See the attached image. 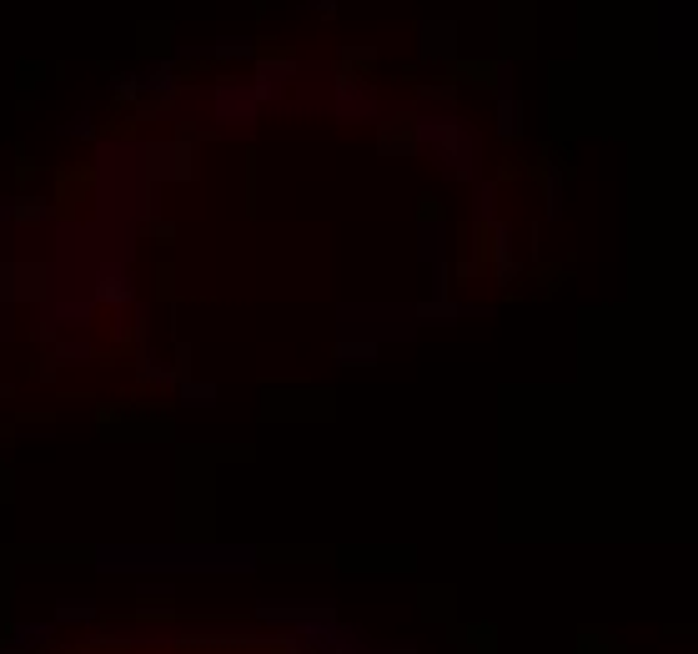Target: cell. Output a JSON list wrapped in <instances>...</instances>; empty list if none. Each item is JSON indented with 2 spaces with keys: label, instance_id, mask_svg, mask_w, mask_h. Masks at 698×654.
Returning <instances> with one entry per match:
<instances>
[{
  "label": "cell",
  "instance_id": "cell-2",
  "mask_svg": "<svg viewBox=\"0 0 698 654\" xmlns=\"http://www.w3.org/2000/svg\"><path fill=\"white\" fill-rule=\"evenodd\" d=\"M417 40H423L427 61H453L457 56V26L453 21H423V26H417Z\"/></svg>",
  "mask_w": 698,
  "mask_h": 654
},
{
  "label": "cell",
  "instance_id": "cell-3",
  "mask_svg": "<svg viewBox=\"0 0 698 654\" xmlns=\"http://www.w3.org/2000/svg\"><path fill=\"white\" fill-rule=\"evenodd\" d=\"M232 117H252V92H246V86H242V92H236V86H221V92H217V121H232Z\"/></svg>",
  "mask_w": 698,
  "mask_h": 654
},
{
  "label": "cell",
  "instance_id": "cell-4",
  "mask_svg": "<svg viewBox=\"0 0 698 654\" xmlns=\"http://www.w3.org/2000/svg\"><path fill=\"white\" fill-rule=\"evenodd\" d=\"M498 126H503V136H513V131L523 126V111H517L513 101H503V106H498Z\"/></svg>",
  "mask_w": 698,
  "mask_h": 654
},
{
  "label": "cell",
  "instance_id": "cell-1",
  "mask_svg": "<svg viewBox=\"0 0 698 654\" xmlns=\"http://www.w3.org/2000/svg\"><path fill=\"white\" fill-rule=\"evenodd\" d=\"M417 136L427 152L442 161L448 177H473L478 171V131L457 117H417Z\"/></svg>",
  "mask_w": 698,
  "mask_h": 654
}]
</instances>
